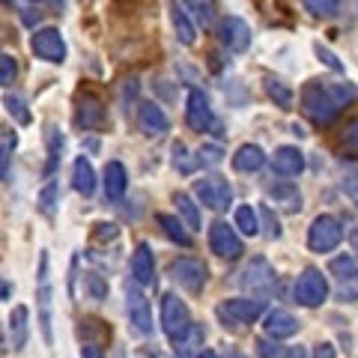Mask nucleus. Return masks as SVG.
<instances>
[{
    "label": "nucleus",
    "instance_id": "obj_1",
    "mask_svg": "<svg viewBox=\"0 0 358 358\" xmlns=\"http://www.w3.org/2000/svg\"><path fill=\"white\" fill-rule=\"evenodd\" d=\"M358 99L352 81H308L301 90V110L317 126H331L341 110Z\"/></svg>",
    "mask_w": 358,
    "mask_h": 358
},
{
    "label": "nucleus",
    "instance_id": "obj_2",
    "mask_svg": "<svg viewBox=\"0 0 358 358\" xmlns=\"http://www.w3.org/2000/svg\"><path fill=\"white\" fill-rule=\"evenodd\" d=\"M192 313H188V305L176 293H164L162 296V329L173 343H179L192 329Z\"/></svg>",
    "mask_w": 358,
    "mask_h": 358
},
{
    "label": "nucleus",
    "instance_id": "obj_3",
    "mask_svg": "<svg viewBox=\"0 0 358 358\" xmlns=\"http://www.w3.org/2000/svg\"><path fill=\"white\" fill-rule=\"evenodd\" d=\"M51 299H54V287H51V272H48V251H42L39 254V272H36V305H39V326H42L45 343H54Z\"/></svg>",
    "mask_w": 358,
    "mask_h": 358
},
{
    "label": "nucleus",
    "instance_id": "obj_4",
    "mask_svg": "<svg viewBox=\"0 0 358 358\" xmlns=\"http://www.w3.org/2000/svg\"><path fill=\"white\" fill-rule=\"evenodd\" d=\"M215 313L224 326H248V322L260 320L266 313V301L263 299H227L215 308Z\"/></svg>",
    "mask_w": 358,
    "mask_h": 358
},
{
    "label": "nucleus",
    "instance_id": "obj_5",
    "mask_svg": "<svg viewBox=\"0 0 358 358\" xmlns=\"http://www.w3.org/2000/svg\"><path fill=\"white\" fill-rule=\"evenodd\" d=\"M343 239V224L334 218V215H317L308 230V248L317 251V254H326L334 251Z\"/></svg>",
    "mask_w": 358,
    "mask_h": 358
},
{
    "label": "nucleus",
    "instance_id": "obj_6",
    "mask_svg": "<svg viewBox=\"0 0 358 358\" xmlns=\"http://www.w3.org/2000/svg\"><path fill=\"white\" fill-rule=\"evenodd\" d=\"M171 278L182 289H188V293H200L209 281V268L197 257H176L171 263Z\"/></svg>",
    "mask_w": 358,
    "mask_h": 358
},
{
    "label": "nucleus",
    "instance_id": "obj_7",
    "mask_svg": "<svg viewBox=\"0 0 358 358\" xmlns=\"http://www.w3.org/2000/svg\"><path fill=\"white\" fill-rule=\"evenodd\" d=\"M194 194L197 200L212 212H224L233 203V188L224 176H203L194 182Z\"/></svg>",
    "mask_w": 358,
    "mask_h": 358
},
{
    "label": "nucleus",
    "instance_id": "obj_8",
    "mask_svg": "<svg viewBox=\"0 0 358 358\" xmlns=\"http://www.w3.org/2000/svg\"><path fill=\"white\" fill-rule=\"evenodd\" d=\"M329 299V281L320 268H305L296 281V301L305 308H320Z\"/></svg>",
    "mask_w": 358,
    "mask_h": 358
},
{
    "label": "nucleus",
    "instance_id": "obj_9",
    "mask_svg": "<svg viewBox=\"0 0 358 358\" xmlns=\"http://www.w3.org/2000/svg\"><path fill=\"white\" fill-rule=\"evenodd\" d=\"M251 39H254L251 24H248V21H242L239 15H224L218 21V42L227 51H233V54L248 51L251 48Z\"/></svg>",
    "mask_w": 358,
    "mask_h": 358
},
{
    "label": "nucleus",
    "instance_id": "obj_10",
    "mask_svg": "<svg viewBox=\"0 0 358 358\" xmlns=\"http://www.w3.org/2000/svg\"><path fill=\"white\" fill-rule=\"evenodd\" d=\"M75 122H78V129H84V131L105 129V122H108L105 102L96 93H78V99H75Z\"/></svg>",
    "mask_w": 358,
    "mask_h": 358
},
{
    "label": "nucleus",
    "instance_id": "obj_11",
    "mask_svg": "<svg viewBox=\"0 0 358 358\" xmlns=\"http://www.w3.org/2000/svg\"><path fill=\"white\" fill-rule=\"evenodd\" d=\"M30 51L36 54L39 60H48V63H63L66 60V39L57 27H42L33 33L30 39Z\"/></svg>",
    "mask_w": 358,
    "mask_h": 358
},
{
    "label": "nucleus",
    "instance_id": "obj_12",
    "mask_svg": "<svg viewBox=\"0 0 358 358\" xmlns=\"http://www.w3.org/2000/svg\"><path fill=\"white\" fill-rule=\"evenodd\" d=\"M209 248L218 257H224V260H236V257H242V251H245L236 227L227 221H215L209 227Z\"/></svg>",
    "mask_w": 358,
    "mask_h": 358
},
{
    "label": "nucleus",
    "instance_id": "obj_13",
    "mask_svg": "<svg viewBox=\"0 0 358 358\" xmlns=\"http://www.w3.org/2000/svg\"><path fill=\"white\" fill-rule=\"evenodd\" d=\"M185 122L192 126L194 131H209L215 129V114H212V105H209V96L203 90H188V102H185Z\"/></svg>",
    "mask_w": 358,
    "mask_h": 358
},
{
    "label": "nucleus",
    "instance_id": "obj_14",
    "mask_svg": "<svg viewBox=\"0 0 358 358\" xmlns=\"http://www.w3.org/2000/svg\"><path fill=\"white\" fill-rule=\"evenodd\" d=\"M126 310H129V322L141 334L152 331V310H150V299L141 293L138 284H126Z\"/></svg>",
    "mask_w": 358,
    "mask_h": 358
},
{
    "label": "nucleus",
    "instance_id": "obj_15",
    "mask_svg": "<svg viewBox=\"0 0 358 358\" xmlns=\"http://www.w3.org/2000/svg\"><path fill=\"white\" fill-rule=\"evenodd\" d=\"M242 287L251 293H268L275 287V268L268 266L266 257H254L242 272Z\"/></svg>",
    "mask_w": 358,
    "mask_h": 358
},
{
    "label": "nucleus",
    "instance_id": "obj_16",
    "mask_svg": "<svg viewBox=\"0 0 358 358\" xmlns=\"http://www.w3.org/2000/svg\"><path fill=\"white\" fill-rule=\"evenodd\" d=\"M138 129L147 134V138H162V134L171 129V120H167L164 108L155 102H143L138 108Z\"/></svg>",
    "mask_w": 358,
    "mask_h": 358
},
{
    "label": "nucleus",
    "instance_id": "obj_17",
    "mask_svg": "<svg viewBox=\"0 0 358 358\" xmlns=\"http://www.w3.org/2000/svg\"><path fill=\"white\" fill-rule=\"evenodd\" d=\"M263 331L268 334V338H275V341L293 338V334L299 331V320L289 310L275 308V310H268L266 317H263Z\"/></svg>",
    "mask_w": 358,
    "mask_h": 358
},
{
    "label": "nucleus",
    "instance_id": "obj_18",
    "mask_svg": "<svg viewBox=\"0 0 358 358\" xmlns=\"http://www.w3.org/2000/svg\"><path fill=\"white\" fill-rule=\"evenodd\" d=\"M131 281L138 287H147L155 281V260H152L150 242H141L131 254Z\"/></svg>",
    "mask_w": 358,
    "mask_h": 358
},
{
    "label": "nucleus",
    "instance_id": "obj_19",
    "mask_svg": "<svg viewBox=\"0 0 358 358\" xmlns=\"http://www.w3.org/2000/svg\"><path fill=\"white\" fill-rule=\"evenodd\" d=\"M272 171L278 176H299L305 171V152L299 147H278L275 155H272Z\"/></svg>",
    "mask_w": 358,
    "mask_h": 358
},
{
    "label": "nucleus",
    "instance_id": "obj_20",
    "mask_svg": "<svg viewBox=\"0 0 358 358\" xmlns=\"http://www.w3.org/2000/svg\"><path fill=\"white\" fill-rule=\"evenodd\" d=\"M129 188V173L122 162H108L105 164V200H120Z\"/></svg>",
    "mask_w": 358,
    "mask_h": 358
},
{
    "label": "nucleus",
    "instance_id": "obj_21",
    "mask_svg": "<svg viewBox=\"0 0 358 358\" xmlns=\"http://www.w3.org/2000/svg\"><path fill=\"white\" fill-rule=\"evenodd\" d=\"M30 310L24 305H15L13 308V317H9V334H13V350L21 352L27 346V338H30Z\"/></svg>",
    "mask_w": 358,
    "mask_h": 358
},
{
    "label": "nucleus",
    "instance_id": "obj_22",
    "mask_svg": "<svg viewBox=\"0 0 358 358\" xmlns=\"http://www.w3.org/2000/svg\"><path fill=\"white\" fill-rule=\"evenodd\" d=\"M263 164H266V152L257 147V143H242L236 155H233V167H236L239 173H254V171H260Z\"/></svg>",
    "mask_w": 358,
    "mask_h": 358
},
{
    "label": "nucleus",
    "instance_id": "obj_23",
    "mask_svg": "<svg viewBox=\"0 0 358 358\" xmlns=\"http://www.w3.org/2000/svg\"><path fill=\"white\" fill-rule=\"evenodd\" d=\"M72 185H75V192L78 194H84L90 197L96 192V171H93V164H90V159H75L72 164Z\"/></svg>",
    "mask_w": 358,
    "mask_h": 358
},
{
    "label": "nucleus",
    "instance_id": "obj_24",
    "mask_svg": "<svg viewBox=\"0 0 358 358\" xmlns=\"http://www.w3.org/2000/svg\"><path fill=\"white\" fill-rule=\"evenodd\" d=\"M171 21H173L176 39L182 42V45H194V39H197L194 21H192V15H188L185 9H182V3H179V0H173V3H171Z\"/></svg>",
    "mask_w": 358,
    "mask_h": 358
},
{
    "label": "nucleus",
    "instance_id": "obj_25",
    "mask_svg": "<svg viewBox=\"0 0 358 358\" xmlns=\"http://www.w3.org/2000/svg\"><path fill=\"white\" fill-rule=\"evenodd\" d=\"M155 221H159V227H162V233L171 242H176V245H182V248H192V233L185 230V224L179 221V215H167V212H159L155 215Z\"/></svg>",
    "mask_w": 358,
    "mask_h": 358
},
{
    "label": "nucleus",
    "instance_id": "obj_26",
    "mask_svg": "<svg viewBox=\"0 0 358 358\" xmlns=\"http://www.w3.org/2000/svg\"><path fill=\"white\" fill-rule=\"evenodd\" d=\"M179 3L188 15H194V21L203 30L215 24V0H179Z\"/></svg>",
    "mask_w": 358,
    "mask_h": 358
},
{
    "label": "nucleus",
    "instance_id": "obj_27",
    "mask_svg": "<svg viewBox=\"0 0 358 358\" xmlns=\"http://www.w3.org/2000/svg\"><path fill=\"white\" fill-rule=\"evenodd\" d=\"M266 96L272 99V102L278 108H293V87H289L287 81H281V78H275V75H266Z\"/></svg>",
    "mask_w": 358,
    "mask_h": 358
},
{
    "label": "nucleus",
    "instance_id": "obj_28",
    "mask_svg": "<svg viewBox=\"0 0 358 358\" xmlns=\"http://www.w3.org/2000/svg\"><path fill=\"white\" fill-rule=\"evenodd\" d=\"M173 203L179 209V221H182L188 230H200V209H197L194 200L185 192H179V194H173Z\"/></svg>",
    "mask_w": 358,
    "mask_h": 358
},
{
    "label": "nucleus",
    "instance_id": "obj_29",
    "mask_svg": "<svg viewBox=\"0 0 358 358\" xmlns=\"http://www.w3.org/2000/svg\"><path fill=\"white\" fill-rule=\"evenodd\" d=\"M268 197H275L287 212L301 209V194H299L296 185H268Z\"/></svg>",
    "mask_w": 358,
    "mask_h": 358
},
{
    "label": "nucleus",
    "instance_id": "obj_30",
    "mask_svg": "<svg viewBox=\"0 0 358 358\" xmlns=\"http://www.w3.org/2000/svg\"><path fill=\"white\" fill-rule=\"evenodd\" d=\"M3 108H6V114L18 122V126H30V122H33L30 110H27V102H24V96L6 93V96H3Z\"/></svg>",
    "mask_w": 358,
    "mask_h": 358
},
{
    "label": "nucleus",
    "instance_id": "obj_31",
    "mask_svg": "<svg viewBox=\"0 0 358 358\" xmlns=\"http://www.w3.org/2000/svg\"><path fill=\"white\" fill-rule=\"evenodd\" d=\"M60 152H63V134L57 126H48V164H45V176H51L60 164Z\"/></svg>",
    "mask_w": 358,
    "mask_h": 358
},
{
    "label": "nucleus",
    "instance_id": "obj_32",
    "mask_svg": "<svg viewBox=\"0 0 358 358\" xmlns=\"http://www.w3.org/2000/svg\"><path fill=\"white\" fill-rule=\"evenodd\" d=\"M236 227L245 233V236H257V233H260V215H257V209L239 206L236 209Z\"/></svg>",
    "mask_w": 358,
    "mask_h": 358
},
{
    "label": "nucleus",
    "instance_id": "obj_33",
    "mask_svg": "<svg viewBox=\"0 0 358 358\" xmlns=\"http://www.w3.org/2000/svg\"><path fill=\"white\" fill-rule=\"evenodd\" d=\"M84 289H87V296L93 301H105L108 299V281L99 272H87L84 275Z\"/></svg>",
    "mask_w": 358,
    "mask_h": 358
},
{
    "label": "nucleus",
    "instance_id": "obj_34",
    "mask_svg": "<svg viewBox=\"0 0 358 358\" xmlns=\"http://www.w3.org/2000/svg\"><path fill=\"white\" fill-rule=\"evenodd\" d=\"M197 343H203V329H200V326H192L185 338L176 343V355H179V358H192V352L197 350Z\"/></svg>",
    "mask_w": 358,
    "mask_h": 358
},
{
    "label": "nucleus",
    "instance_id": "obj_35",
    "mask_svg": "<svg viewBox=\"0 0 358 358\" xmlns=\"http://www.w3.org/2000/svg\"><path fill=\"white\" fill-rule=\"evenodd\" d=\"M329 272H331L334 278H338V281H346V278H352V275L358 272V266H355L352 257L341 254V257H334V260L329 263Z\"/></svg>",
    "mask_w": 358,
    "mask_h": 358
},
{
    "label": "nucleus",
    "instance_id": "obj_36",
    "mask_svg": "<svg viewBox=\"0 0 358 358\" xmlns=\"http://www.w3.org/2000/svg\"><path fill=\"white\" fill-rule=\"evenodd\" d=\"M173 167L179 173H192L194 167H197V159H192V155H188V147L182 141H176L173 143Z\"/></svg>",
    "mask_w": 358,
    "mask_h": 358
},
{
    "label": "nucleus",
    "instance_id": "obj_37",
    "mask_svg": "<svg viewBox=\"0 0 358 358\" xmlns=\"http://www.w3.org/2000/svg\"><path fill=\"white\" fill-rule=\"evenodd\" d=\"M18 78V60L13 54L0 51V87H9Z\"/></svg>",
    "mask_w": 358,
    "mask_h": 358
},
{
    "label": "nucleus",
    "instance_id": "obj_38",
    "mask_svg": "<svg viewBox=\"0 0 358 358\" xmlns=\"http://www.w3.org/2000/svg\"><path fill=\"white\" fill-rule=\"evenodd\" d=\"M305 6H308V13H313V15L331 18L341 9V0H305Z\"/></svg>",
    "mask_w": 358,
    "mask_h": 358
},
{
    "label": "nucleus",
    "instance_id": "obj_39",
    "mask_svg": "<svg viewBox=\"0 0 358 358\" xmlns=\"http://www.w3.org/2000/svg\"><path fill=\"white\" fill-rule=\"evenodd\" d=\"M221 159H224V150L218 147V143H203V147L197 150V164L215 167V164H221Z\"/></svg>",
    "mask_w": 358,
    "mask_h": 358
},
{
    "label": "nucleus",
    "instance_id": "obj_40",
    "mask_svg": "<svg viewBox=\"0 0 358 358\" xmlns=\"http://www.w3.org/2000/svg\"><path fill=\"white\" fill-rule=\"evenodd\" d=\"M338 301H358V272L352 278H346V281H338Z\"/></svg>",
    "mask_w": 358,
    "mask_h": 358
},
{
    "label": "nucleus",
    "instance_id": "obj_41",
    "mask_svg": "<svg viewBox=\"0 0 358 358\" xmlns=\"http://www.w3.org/2000/svg\"><path fill=\"white\" fill-rule=\"evenodd\" d=\"M257 215L263 218V227H266V236H268V239H278V236H281V224H278V218H275L272 209L260 206V212H257Z\"/></svg>",
    "mask_w": 358,
    "mask_h": 358
},
{
    "label": "nucleus",
    "instance_id": "obj_42",
    "mask_svg": "<svg viewBox=\"0 0 358 358\" xmlns=\"http://www.w3.org/2000/svg\"><path fill=\"white\" fill-rule=\"evenodd\" d=\"M13 147H15V134L0 143V179H9V159H13Z\"/></svg>",
    "mask_w": 358,
    "mask_h": 358
},
{
    "label": "nucleus",
    "instance_id": "obj_43",
    "mask_svg": "<svg viewBox=\"0 0 358 358\" xmlns=\"http://www.w3.org/2000/svg\"><path fill=\"white\" fill-rule=\"evenodd\" d=\"M341 185H343V192L352 197V203L358 206V171H355V167H350V171L343 173V182Z\"/></svg>",
    "mask_w": 358,
    "mask_h": 358
},
{
    "label": "nucleus",
    "instance_id": "obj_44",
    "mask_svg": "<svg viewBox=\"0 0 358 358\" xmlns=\"http://www.w3.org/2000/svg\"><path fill=\"white\" fill-rule=\"evenodd\" d=\"M341 138H343V143H346V147L358 152V117H352L350 122H346V129H343V134H341Z\"/></svg>",
    "mask_w": 358,
    "mask_h": 358
},
{
    "label": "nucleus",
    "instance_id": "obj_45",
    "mask_svg": "<svg viewBox=\"0 0 358 358\" xmlns=\"http://www.w3.org/2000/svg\"><path fill=\"white\" fill-rule=\"evenodd\" d=\"M257 350H260V355H263V358H284L281 346L272 343V341H257Z\"/></svg>",
    "mask_w": 358,
    "mask_h": 358
},
{
    "label": "nucleus",
    "instance_id": "obj_46",
    "mask_svg": "<svg viewBox=\"0 0 358 358\" xmlns=\"http://www.w3.org/2000/svg\"><path fill=\"white\" fill-rule=\"evenodd\" d=\"M42 212H48V215H51V209H54V200H57V185H48V188H45V192H42Z\"/></svg>",
    "mask_w": 358,
    "mask_h": 358
},
{
    "label": "nucleus",
    "instance_id": "obj_47",
    "mask_svg": "<svg viewBox=\"0 0 358 358\" xmlns=\"http://www.w3.org/2000/svg\"><path fill=\"white\" fill-rule=\"evenodd\" d=\"M317 54H320V60H326L329 63V69H334V72H343V63L334 57V54L329 51V48H322V45H317Z\"/></svg>",
    "mask_w": 358,
    "mask_h": 358
},
{
    "label": "nucleus",
    "instance_id": "obj_48",
    "mask_svg": "<svg viewBox=\"0 0 358 358\" xmlns=\"http://www.w3.org/2000/svg\"><path fill=\"white\" fill-rule=\"evenodd\" d=\"M313 358H338V355H334V346L331 343H320L317 350H313Z\"/></svg>",
    "mask_w": 358,
    "mask_h": 358
},
{
    "label": "nucleus",
    "instance_id": "obj_49",
    "mask_svg": "<svg viewBox=\"0 0 358 358\" xmlns=\"http://www.w3.org/2000/svg\"><path fill=\"white\" fill-rule=\"evenodd\" d=\"M81 358H105L102 355V346H96V343H87L84 346V355Z\"/></svg>",
    "mask_w": 358,
    "mask_h": 358
},
{
    "label": "nucleus",
    "instance_id": "obj_50",
    "mask_svg": "<svg viewBox=\"0 0 358 358\" xmlns=\"http://www.w3.org/2000/svg\"><path fill=\"white\" fill-rule=\"evenodd\" d=\"M284 358H308V350L305 346H289V350L284 352Z\"/></svg>",
    "mask_w": 358,
    "mask_h": 358
},
{
    "label": "nucleus",
    "instance_id": "obj_51",
    "mask_svg": "<svg viewBox=\"0 0 358 358\" xmlns=\"http://www.w3.org/2000/svg\"><path fill=\"white\" fill-rule=\"evenodd\" d=\"M13 296V284L9 281H0V299H9Z\"/></svg>",
    "mask_w": 358,
    "mask_h": 358
},
{
    "label": "nucleus",
    "instance_id": "obj_52",
    "mask_svg": "<svg viewBox=\"0 0 358 358\" xmlns=\"http://www.w3.org/2000/svg\"><path fill=\"white\" fill-rule=\"evenodd\" d=\"M350 242H352V251H358V227L352 230V236H350Z\"/></svg>",
    "mask_w": 358,
    "mask_h": 358
},
{
    "label": "nucleus",
    "instance_id": "obj_53",
    "mask_svg": "<svg viewBox=\"0 0 358 358\" xmlns=\"http://www.w3.org/2000/svg\"><path fill=\"white\" fill-rule=\"evenodd\" d=\"M197 358H221V355H218V352H212V350H203V352H200Z\"/></svg>",
    "mask_w": 358,
    "mask_h": 358
},
{
    "label": "nucleus",
    "instance_id": "obj_54",
    "mask_svg": "<svg viewBox=\"0 0 358 358\" xmlns=\"http://www.w3.org/2000/svg\"><path fill=\"white\" fill-rule=\"evenodd\" d=\"M227 358H248V355H242V352H230Z\"/></svg>",
    "mask_w": 358,
    "mask_h": 358
},
{
    "label": "nucleus",
    "instance_id": "obj_55",
    "mask_svg": "<svg viewBox=\"0 0 358 358\" xmlns=\"http://www.w3.org/2000/svg\"><path fill=\"white\" fill-rule=\"evenodd\" d=\"M6 350V341H3V334H0V352H3Z\"/></svg>",
    "mask_w": 358,
    "mask_h": 358
},
{
    "label": "nucleus",
    "instance_id": "obj_56",
    "mask_svg": "<svg viewBox=\"0 0 358 358\" xmlns=\"http://www.w3.org/2000/svg\"><path fill=\"white\" fill-rule=\"evenodd\" d=\"M0 3H13V0H0Z\"/></svg>",
    "mask_w": 358,
    "mask_h": 358
},
{
    "label": "nucleus",
    "instance_id": "obj_57",
    "mask_svg": "<svg viewBox=\"0 0 358 358\" xmlns=\"http://www.w3.org/2000/svg\"><path fill=\"white\" fill-rule=\"evenodd\" d=\"M48 3H60V0H48Z\"/></svg>",
    "mask_w": 358,
    "mask_h": 358
},
{
    "label": "nucleus",
    "instance_id": "obj_58",
    "mask_svg": "<svg viewBox=\"0 0 358 358\" xmlns=\"http://www.w3.org/2000/svg\"><path fill=\"white\" fill-rule=\"evenodd\" d=\"M162 358H167V355H162Z\"/></svg>",
    "mask_w": 358,
    "mask_h": 358
}]
</instances>
